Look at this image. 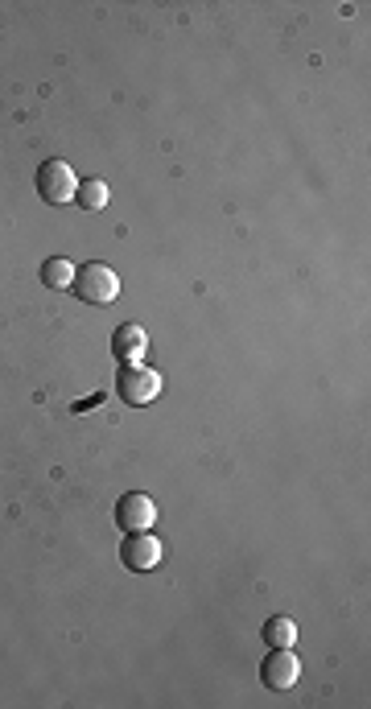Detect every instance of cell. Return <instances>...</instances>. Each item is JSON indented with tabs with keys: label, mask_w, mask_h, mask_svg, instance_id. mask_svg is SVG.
Masks as SVG:
<instances>
[{
	"label": "cell",
	"mask_w": 371,
	"mask_h": 709,
	"mask_svg": "<svg viewBox=\"0 0 371 709\" xmlns=\"http://www.w3.org/2000/svg\"><path fill=\"white\" fill-rule=\"evenodd\" d=\"M33 186L38 194L50 202V207H66V202H75V190H79V178L75 170L66 165L62 157H50L38 165V174H33Z\"/></svg>",
	"instance_id": "2"
},
{
	"label": "cell",
	"mask_w": 371,
	"mask_h": 709,
	"mask_svg": "<svg viewBox=\"0 0 371 709\" xmlns=\"http://www.w3.org/2000/svg\"><path fill=\"white\" fill-rule=\"evenodd\" d=\"M116 388H120V400L132 404V409H141V404H153L161 396V371L145 367V363H120V376H116Z\"/></svg>",
	"instance_id": "3"
},
{
	"label": "cell",
	"mask_w": 371,
	"mask_h": 709,
	"mask_svg": "<svg viewBox=\"0 0 371 709\" xmlns=\"http://www.w3.org/2000/svg\"><path fill=\"white\" fill-rule=\"evenodd\" d=\"M108 198H112V190H108V182H99V178H87V182H79V190H75V202H79L83 211H104Z\"/></svg>",
	"instance_id": "10"
},
{
	"label": "cell",
	"mask_w": 371,
	"mask_h": 709,
	"mask_svg": "<svg viewBox=\"0 0 371 709\" xmlns=\"http://www.w3.org/2000/svg\"><path fill=\"white\" fill-rule=\"evenodd\" d=\"M71 293L79 301H87V306H112V301L120 297V277L112 273L108 264H99V260H87L75 268V285Z\"/></svg>",
	"instance_id": "1"
},
{
	"label": "cell",
	"mask_w": 371,
	"mask_h": 709,
	"mask_svg": "<svg viewBox=\"0 0 371 709\" xmlns=\"http://www.w3.org/2000/svg\"><path fill=\"white\" fill-rule=\"evenodd\" d=\"M161 557H165V549H161V540H157L149 528H145V532H128L124 549H120V561H124L128 569H137V573L157 569V565H161Z\"/></svg>",
	"instance_id": "5"
},
{
	"label": "cell",
	"mask_w": 371,
	"mask_h": 709,
	"mask_svg": "<svg viewBox=\"0 0 371 709\" xmlns=\"http://www.w3.org/2000/svg\"><path fill=\"white\" fill-rule=\"evenodd\" d=\"M260 681H264L268 689H277V693L293 689V685L301 681V660H297L289 648H273V652L264 656V664H260Z\"/></svg>",
	"instance_id": "4"
},
{
	"label": "cell",
	"mask_w": 371,
	"mask_h": 709,
	"mask_svg": "<svg viewBox=\"0 0 371 709\" xmlns=\"http://www.w3.org/2000/svg\"><path fill=\"white\" fill-rule=\"evenodd\" d=\"M145 351H149V334L141 322H120L112 330V355L120 363H145Z\"/></svg>",
	"instance_id": "7"
},
{
	"label": "cell",
	"mask_w": 371,
	"mask_h": 709,
	"mask_svg": "<svg viewBox=\"0 0 371 709\" xmlns=\"http://www.w3.org/2000/svg\"><path fill=\"white\" fill-rule=\"evenodd\" d=\"M264 644L268 648H293L297 644V623L289 615H277L264 623Z\"/></svg>",
	"instance_id": "9"
},
{
	"label": "cell",
	"mask_w": 371,
	"mask_h": 709,
	"mask_svg": "<svg viewBox=\"0 0 371 709\" xmlns=\"http://www.w3.org/2000/svg\"><path fill=\"white\" fill-rule=\"evenodd\" d=\"M42 285L46 289H71L75 285V264L66 260V256H50V260H42Z\"/></svg>",
	"instance_id": "8"
},
{
	"label": "cell",
	"mask_w": 371,
	"mask_h": 709,
	"mask_svg": "<svg viewBox=\"0 0 371 709\" xmlns=\"http://www.w3.org/2000/svg\"><path fill=\"white\" fill-rule=\"evenodd\" d=\"M116 524H120L124 532H145V528H153V524H157V503H153L145 491L120 495V503H116Z\"/></svg>",
	"instance_id": "6"
}]
</instances>
